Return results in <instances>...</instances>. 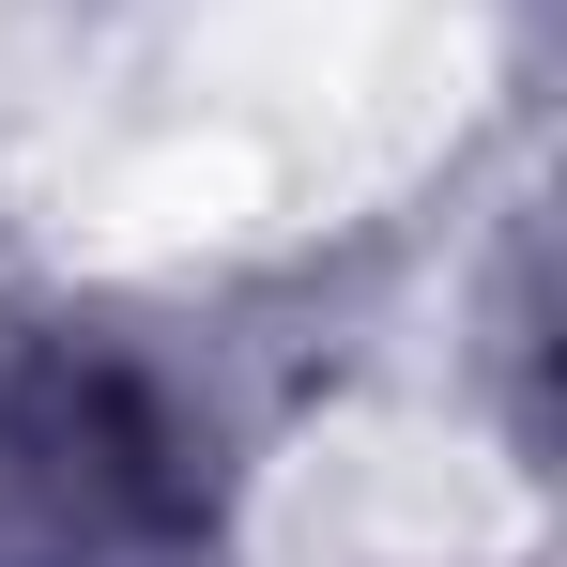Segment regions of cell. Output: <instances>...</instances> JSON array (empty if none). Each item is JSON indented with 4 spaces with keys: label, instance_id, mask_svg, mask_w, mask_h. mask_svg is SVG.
<instances>
[{
    "label": "cell",
    "instance_id": "cell-1",
    "mask_svg": "<svg viewBox=\"0 0 567 567\" xmlns=\"http://www.w3.org/2000/svg\"><path fill=\"white\" fill-rule=\"evenodd\" d=\"M215 475L185 399L123 353H0V567H199Z\"/></svg>",
    "mask_w": 567,
    "mask_h": 567
}]
</instances>
